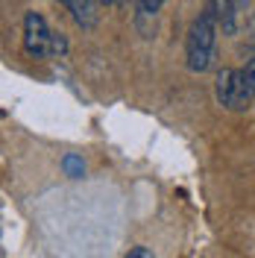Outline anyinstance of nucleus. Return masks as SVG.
I'll return each mask as SVG.
<instances>
[{
  "mask_svg": "<svg viewBox=\"0 0 255 258\" xmlns=\"http://www.w3.org/2000/svg\"><path fill=\"white\" fill-rule=\"evenodd\" d=\"M217 21L211 12H200L194 18L188 38H185V62L194 74H203L214 64V53H217Z\"/></svg>",
  "mask_w": 255,
  "mask_h": 258,
  "instance_id": "1",
  "label": "nucleus"
},
{
  "mask_svg": "<svg viewBox=\"0 0 255 258\" xmlns=\"http://www.w3.org/2000/svg\"><path fill=\"white\" fill-rule=\"evenodd\" d=\"M214 94H217V103L229 109V112H240L249 106L252 100V88L243 80V71H235V68H223L214 80Z\"/></svg>",
  "mask_w": 255,
  "mask_h": 258,
  "instance_id": "2",
  "label": "nucleus"
},
{
  "mask_svg": "<svg viewBox=\"0 0 255 258\" xmlns=\"http://www.w3.org/2000/svg\"><path fill=\"white\" fill-rule=\"evenodd\" d=\"M50 38H53V32H50L47 21L38 12H27V18H24V50H27V56L44 59L50 53Z\"/></svg>",
  "mask_w": 255,
  "mask_h": 258,
  "instance_id": "3",
  "label": "nucleus"
},
{
  "mask_svg": "<svg viewBox=\"0 0 255 258\" xmlns=\"http://www.w3.org/2000/svg\"><path fill=\"white\" fill-rule=\"evenodd\" d=\"M62 3L68 6V12L74 15V21L80 24L82 30L97 27V18H100V12H97V0H62Z\"/></svg>",
  "mask_w": 255,
  "mask_h": 258,
  "instance_id": "4",
  "label": "nucleus"
},
{
  "mask_svg": "<svg viewBox=\"0 0 255 258\" xmlns=\"http://www.w3.org/2000/svg\"><path fill=\"white\" fill-rule=\"evenodd\" d=\"M206 12L214 15L217 27H220L226 35H232V32H235V9H232V0H208Z\"/></svg>",
  "mask_w": 255,
  "mask_h": 258,
  "instance_id": "5",
  "label": "nucleus"
},
{
  "mask_svg": "<svg viewBox=\"0 0 255 258\" xmlns=\"http://www.w3.org/2000/svg\"><path fill=\"white\" fill-rule=\"evenodd\" d=\"M62 167H65V173H68L71 179H80L82 173H85V161H82L80 156H74V153H71V156H65Z\"/></svg>",
  "mask_w": 255,
  "mask_h": 258,
  "instance_id": "6",
  "label": "nucleus"
},
{
  "mask_svg": "<svg viewBox=\"0 0 255 258\" xmlns=\"http://www.w3.org/2000/svg\"><path fill=\"white\" fill-rule=\"evenodd\" d=\"M161 6H164V0H138V9L144 15H156Z\"/></svg>",
  "mask_w": 255,
  "mask_h": 258,
  "instance_id": "7",
  "label": "nucleus"
},
{
  "mask_svg": "<svg viewBox=\"0 0 255 258\" xmlns=\"http://www.w3.org/2000/svg\"><path fill=\"white\" fill-rule=\"evenodd\" d=\"M68 50V44H65L62 32H53V38H50V53H65Z\"/></svg>",
  "mask_w": 255,
  "mask_h": 258,
  "instance_id": "8",
  "label": "nucleus"
},
{
  "mask_svg": "<svg viewBox=\"0 0 255 258\" xmlns=\"http://www.w3.org/2000/svg\"><path fill=\"white\" fill-rule=\"evenodd\" d=\"M243 80H246V85L252 88V94H255V59L243 68Z\"/></svg>",
  "mask_w": 255,
  "mask_h": 258,
  "instance_id": "9",
  "label": "nucleus"
},
{
  "mask_svg": "<svg viewBox=\"0 0 255 258\" xmlns=\"http://www.w3.org/2000/svg\"><path fill=\"white\" fill-rule=\"evenodd\" d=\"M126 258H156V255H153V249H147V246H135V249H129Z\"/></svg>",
  "mask_w": 255,
  "mask_h": 258,
  "instance_id": "10",
  "label": "nucleus"
},
{
  "mask_svg": "<svg viewBox=\"0 0 255 258\" xmlns=\"http://www.w3.org/2000/svg\"><path fill=\"white\" fill-rule=\"evenodd\" d=\"M249 32H252V38H255V18H252V24H249Z\"/></svg>",
  "mask_w": 255,
  "mask_h": 258,
  "instance_id": "11",
  "label": "nucleus"
},
{
  "mask_svg": "<svg viewBox=\"0 0 255 258\" xmlns=\"http://www.w3.org/2000/svg\"><path fill=\"white\" fill-rule=\"evenodd\" d=\"M103 3H114V0H103Z\"/></svg>",
  "mask_w": 255,
  "mask_h": 258,
  "instance_id": "12",
  "label": "nucleus"
}]
</instances>
